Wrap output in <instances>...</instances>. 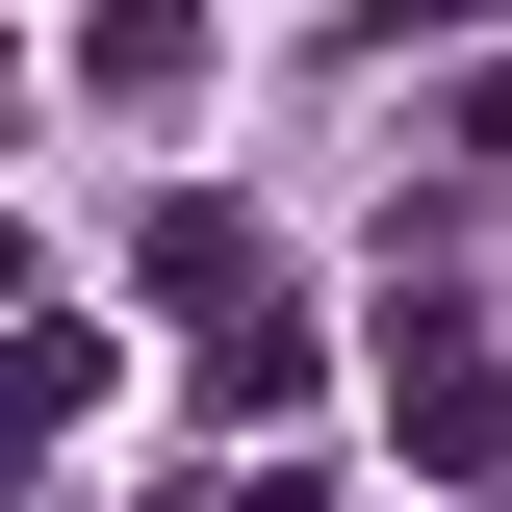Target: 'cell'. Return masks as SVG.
I'll list each match as a JSON object with an SVG mask.
<instances>
[{"label":"cell","instance_id":"obj_1","mask_svg":"<svg viewBox=\"0 0 512 512\" xmlns=\"http://www.w3.org/2000/svg\"><path fill=\"white\" fill-rule=\"evenodd\" d=\"M384 436H410V487H487V461H512V359L461 308H410V333H384Z\"/></svg>","mask_w":512,"mask_h":512},{"label":"cell","instance_id":"obj_2","mask_svg":"<svg viewBox=\"0 0 512 512\" xmlns=\"http://www.w3.org/2000/svg\"><path fill=\"white\" fill-rule=\"evenodd\" d=\"M154 308H180V333H231V308H282V256H256L231 205H154Z\"/></svg>","mask_w":512,"mask_h":512},{"label":"cell","instance_id":"obj_3","mask_svg":"<svg viewBox=\"0 0 512 512\" xmlns=\"http://www.w3.org/2000/svg\"><path fill=\"white\" fill-rule=\"evenodd\" d=\"M205 410H308V308H231L205 333Z\"/></svg>","mask_w":512,"mask_h":512},{"label":"cell","instance_id":"obj_4","mask_svg":"<svg viewBox=\"0 0 512 512\" xmlns=\"http://www.w3.org/2000/svg\"><path fill=\"white\" fill-rule=\"evenodd\" d=\"M436 154H487V180H512V52L461 77V103H436Z\"/></svg>","mask_w":512,"mask_h":512},{"label":"cell","instance_id":"obj_5","mask_svg":"<svg viewBox=\"0 0 512 512\" xmlns=\"http://www.w3.org/2000/svg\"><path fill=\"white\" fill-rule=\"evenodd\" d=\"M410 26H512V0H384V52H410Z\"/></svg>","mask_w":512,"mask_h":512}]
</instances>
